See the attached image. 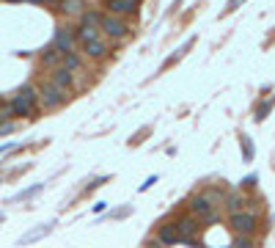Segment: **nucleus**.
<instances>
[{"mask_svg": "<svg viewBox=\"0 0 275 248\" xmlns=\"http://www.w3.org/2000/svg\"><path fill=\"white\" fill-rule=\"evenodd\" d=\"M53 47L61 50V53H75V47H77L75 31H72V28H58L53 36Z\"/></svg>", "mask_w": 275, "mask_h": 248, "instance_id": "423d86ee", "label": "nucleus"}, {"mask_svg": "<svg viewBox=\"0 0 275 248\" xmlns=\"http://www.w3.org/2000/svg\"><path fill=\"white\" fill-rule=\"evenodd\" d=\"M69 91H63V89H58L55 83H44L39 89V105L44 110H55V108H61L63 102L69 99Z\"/></svg>", "mask_w": 275, "mask_h": 248, "instance_id": "f257e3e1", "label": "nucleus"}, {"mask_svg": "<svg viewBox=\"0 0 275 248\" xmlns=\"http://www.w3.org/2000/svg\"><path fill=\"white\" fill-rule=\"evenodd\" d=\"M223 207L228 210V215L240 213V210H245V207H248V199L242 196V193H228L226 199H223Z\"/></svg>", "mask_w": 275, "mask_h": 248, "instance_id": "9b49d317", "label": "nucleus"}, {"mask_svg": "<svg viewBox=\"0 0 275 248\" xmlns=\"http://www.w3.org/2000/svg\"><path fill=\"white\" fill-rule=\"evenodd\" d=\"M50 83H55V86L63 91H72L75 89V75H72L66 66L58 63V66H53V72H50Z\"/></svg>", "mask_w": 275, "mask_h": 248, "instance_id": "0eeeda50", "label": "nucleus"}, {"mask_svg": "<svg viewBox=\"0 0 275 248\" xmlns=\"http://www.w3.org/2000/svg\"><path fill=\"white\" fill-rule=\"evenodd\" d=\"M8 3H22V0H8Z\"/></svg>", "mask_w": 275, "mask_h": 248, "instance_id": "bb28decb", "label": "nucleus"}, {"mask_svg": "<svg viewBox=\"0 0 275 248\" xmlns=\"http://www.w3.org/2000/svg\"><path fill=\"white\" fill-rule=\"evenodd\" d=\"M176 232H179V240L182 243H195L201 234L198 218H195V215H182V218L176 220Z\"/></svg>", "mask_w": 275, "mask_h": 248, "instance_id": "20e7f679", "label": "nucleus"}, {"mask_svg": "<svg viewBox=\"0 0 275 248\" xmlns=\"http://www.w3.org/2000/svg\"><path fill=\"white\" fill-rule=\"evenodd\" d=\"M14 96L25 99V102L33 105V108H36V102H39V91H36V86H30V83H28V86H22V89H17V94H14Z\"/></svg>", "mask_w": 275, "mask_h": 248, "instance_id": "4468645a", "label": "nucleus"}, {"mask_svg": "<svg viewBox=\"0 0 275 248\" xmlns=\"http://www.w3.org/2000/svg\"><path fill=\"white\" fill-rule=\"evenodd\" d=\"M61 66H66L69 72H75V69H80L82 66V58L77 53H63V58H61Z\"/></svg>", "mask_w": 275, "mask_h": 248, "instance_id": "6ab92c4d", "label": "nucleus"}, {"mask_svg": "<svg viewBox=\"0 0 275 248\" xmlns=\"http://www.w3.org/2000/svg\"><path fill=\"white\" fill-rule=\"evenodd\" d=\"M228 226L234 229V234H253L256 226H259V218H256V213L240 210V213L228 215Z\"/></svg>", "mask_w": 275, "mask_h": 248, "instance_id": "f03ea898", "label": "nucleus"}, {"mask_svg": "<svg viewBox=\"0 0 275 248\" xmlns=\"http://www.w3.org/2000/svg\"><path fill=\"white\" fill-rule=\"evenodd\" d=\"M231 248H259V243L253 240V234H234Z\"/></svg>", "mask_w": 275, "mask_h": 248, "instance_id": "a211bd4d", "label": "nucleus"}, {"mask_svg": "<svg viewBox=\"0 0 275 248\" xmlns=\"http://www.w3.org/2000/svg\"><path fill=\"white\" fill-rule=\"evenodd\" d=\"M157 240L163 243V246H173V243H179L176 223H163V226L157 229Z\"/></svg>", "mask_w": 275, "mask_h": 248, "instance_id": "9d476101", "label": "nucleus"}, {"mask_svg": "<svg viewBox=\"0 0 275 248\" xmlns=\"http://www.w3.org/2000/svg\"><path fill=\"white\" fill-rule=\"evenodd\" d=\"M108 11L118 14V17H124V14H135L138 3H132V0H108Z\"/></svg>", "mask_w": 275, "mask_h": 248, "instance_id": "1a4fd4ad", "label": "nucleus"}, {"mask_svg": "<svg viewBox=\"0 0 275 248\" xmlns=\"http://www.w3.org/2000/svg\"><path fill=\"white\" fill-rule=\"evenodd\" d=\"M270 108H273V99L261 105V108H259V113H256V119H259V122H261V119H264V116H267V113H270Z\"/></svg>", "mask_w": 275, "mask_h": 248, "instance_id": "412c9836", "label": "nucleus"}, {"mask_svg": "<svg viewBox=\"0 0 275 248\" xmlns=\"http://www.w3.org/2000/svg\"><path fill=\"white\" fill-rule=\"evenodd\" d=\"M99 36V28H91V25H80L75 31V39L80 41V44H85V41H91V39H96Z\"/></svg>", "mask_w": 275, "mask_h": 248, "instance_id": "2eb2a0df", "label": "nucleus"}, {"mask_svg": "<svg viewBox=\"0 0 275 248\" xmlns=\"http://www.w3.org/2000/svg\"><path fill=\"white\" fill-rule=\"evenodd\" d=\"M58 11L61 14H66V17H80L82 11H85V6H82V0H61L58 3Z\"/></svg>", "mask_w": 275, "mask_h": 248, "instance_id": "f8f14e48", "label": "nucleus"}, {"mask_svg": "<svg viewBox=\"0 0 275 248\" xmlns=\"http://www.w3.org/2000/svg\"><path fill=\"white\" fill-rule=\"evenodd\" d=\"M99 31H105V36H110V39H124V36L130 33V25H127L124 17H118V14H102Z\"/></svg>", "mask_w": 275, "mask_h": 248, "instance_id": "7ed1b4c3", "label": "nucleus"}, {"mask_svg": "<svg viewBox=\"0 0 275 248\" xmlns=\"http://www.w3.org/2000/svg\"><path fill=\"white\" fill-rule=\"evenodd\" d=\"M41 3H58V0H41Z\"/></svg>", "mask_w": 275, "mask_h": 248, "instance_id": "a878e982", "label": "nucleus"}, {"mask_svg": "<svg viewBox=\"0 0 275 248\" xmlns=\"http://www.w3.org/2000/svg\"><path fill=\"white\" fill-rule=\"evenodd\" d=\"M132 3H140V0H132Z\"/></svg>", "mask_w": 275, "mask_h": 248, "instance_id": "cd10ccee", "label": "nucleus"}, {"mask_svg": "<svg viewBox=\"0 0 275 248\" xmlns=\"http://www.w3.org/2000/svg\"><path fill=\"white\" fill-rule=\"evenodd\" d=\"M154 182H157V177H149V179H146V182H143V185H140V190H146V187H151V185H154Z\"/></svg>", "mask_w": 275, "mask_h": 248, "instance_id": "b1692460", "label": "nucleus"}, {"mask_svg": "<svg viewBox=\"0 0 275 248\" xmlns=\"http://www.w3.org/2000/svg\"><path fill=\"white\" fill-rule=\"evenodd\" d=\"M190 213L195 215V218H201V220H215V204H212V199L206 196V193H198V196H192L190 199Z\"/></svg>", "mask_w": 275, "mask_h": 248, "instance_id": "39448f33", "label": "nucleus"}, {"mask_svg": "<svg viewBox=\"0 0 275 248\" xmlns=\"http://www.w3.org/2000/svg\"><path fill=\"white\" fill-rule=\"evenodd\" d=\"M99 22H102V11H91V8H85V11L80 14V25L99 28Z\"/></svg>", "mask_w": 275, "mask_h": 248, "instance_id": "f3484780", "label": "nucleus"}, {"mask_svg": "<svg viewBox=\"0 0 275 248\" xmlns=\"http://www.w3.org/2000/svg\"><path fill=\"white\" fill-rule=\"evenodd\" d=\"M253 182H259V177H253V174H250V177L242 182V187H253Z\"/></svg>", "mask_w": 275, "mask_h": 248, "instance_id": "5701e85b", "label": "nucleus"}, {"mask_svg": "<svg viewBox=\"0 0 275 248\" xmlns=\"http://www.w3.org/2000/svg\"><path fill=\"white\" fill-rule=\"evenodd\" d=\"M82 53L88 55V58H94V61H102L105 55L110 53V47L102 41V36H96V39H91V41H85V44H82Z\"/></svg>", "mask_w": 275, "mask_h": 248, "instance_id": "6e6552de", "label": "nucleus"}, {"mask_svg": "<svg viewBox=\"0 0 275 248\" xmlns=\"http://www.w3.org/2000/svg\"><path fill=\"white\" fill-rule=\"evenodd\" d=\"M11 110H14V116H22V119H28V116H33V105H28L25 99H20V96H11Z\"/></svg>", "mask_w": 275, "mask_h": 248, "instance_id": "ddd939ff", "label": "nucleus"}, {"mask_svg": "<svg viewBox=\"0 0 275 248\" xmlns=\"http://www.w3.org/2000/svg\"><path fill=\"white\" fill-rule=\"evenodd\" d=\"M61 58H63V53L61 50H55V47H47L44 53H41V63H44V66H58Z\"/></svg>", "mask_w": 275, "mask_h": 248, "instance_id": "dca6fc26", "label": "nucleus"}, {"mask_svg": "<svg viewBox=\"0 0 275 248\" xmlns=\"http://www.w3.org/2000/svg\"><path fill=\"white\" fill-rule=\"evenodd\" d=\"M50 232V226H41V232H33V234H25L22 237V243H33V240H39V237H44V234Z\"/></svg>", "mask_w": 275, "mask_h": 248, "instance_id": "aec40b11", "label": "nucleus"}, {"mask_svg": "<svg viewBox=\"0 0 275 248\" xmlns=\"http://www.w3.org/2000/svg\"><path fill=\"white\" fill-rule=\"evenodd\" d=\"M17 127H14V122H0V135H8V132H14Z\"/></svg>", "mask_w": 275, "mask_h": 248, "instance_id": "4be33fe9", "label": "nucleus"}, {"mask_svg": "<svg viewBox=\"0 0 275 248\" xmlns=\"http://www.w3.org/2000/svg\"><path fill=\"white\" fill-rule=\"evenodd\" d=\"M240 3H242V0H228V11H231V8H237Z\"/></svg>", "mask_w": 275, "mask_h": 248, "instance_id": "393cba45", "label": "nucleus"}]
</instances>
